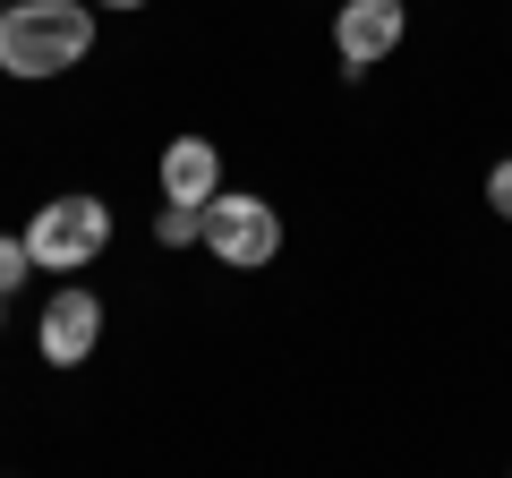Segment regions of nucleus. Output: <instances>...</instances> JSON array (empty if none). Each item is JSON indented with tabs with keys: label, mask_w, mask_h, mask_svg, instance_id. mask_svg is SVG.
Wrapping results in <instances>:
<instances>
[{
	"label": "nucleus",
	"mask_w": 512,
	"mask_h": 478,
	"mask_svg": "<svg viewBox=\"0 0 512 478\" xmlns=\"http://www.w3.org/2000/svg\"><path fill=\"white\" fill-rule=\"evenodd\" d=\"M94 9H146V0H94Z\"/></svg>",
	"instance_id": "obj_10"
},
{
	"label": "nucleus",
	"mask_w": 512,
	"mask_h": 478,
	"mask_svg": "<svg viewBox=\"0 0 512 478\" xmlns=\"http://www.w3.org/2000/svg\"><path fill=\"white\" fill-rule=\"evenodd\" d=\"M197 239L231 265V274H256V265L282 257V214L256 197V188H214V197L197 205Z\"/></svg>",
	"instance_id": "obj_3"
},
{
	"label": "nucleus",
	"mask_w": 512,
	"mask_h": 478,
	"mask_svg": "<svg viewBox=\"0 0 512 478\" xmlns=\"http://www.w3.org/2000/svg\"><path fill=\"white\" fill-rule=\"evenodd\" d=\"M94 342H103V291H86V282L52 291V308H43V325H35L43 368H86Z\"/></svg>",
	"instance_id": "obj_5"
},
{
	"label": "nucleus",
	"mask_w": 512,
	"mask_h": 478,
	"mask_svg": "<svg viewBox=\"0 0 512 478\" xmlns=\"http://www.w3.org/2000/svg\"><path fill=\"white\" fill-rule=\"evenodd\" d=\"M0 325H9V299H0Z\"/></svg>",
	"instance_id": "obj_11"
},
{
	"label": "nucleus",
	"mask_w": 512,
	"mask_h": 478,
	"mask_svg": "<svg viewBox=\"0 0 512 478\" xmlns=\"http://www.w3.org/2000/svg\"><path fill=\"white\" fill-rule=\"evenodd\" d=\"M94 52V0H9L0 9V77H69Z\"/></svg>",
	"instance_id": "obj_1"
},
{
	"label": "nucleus",
	"mask_w": 512,
	"mask_h": 478,
	"mask_svg": "<svg viewBox=\"0 0 512 478\" xmlns=\"http://www.w3.org/2000/svg\"><path fill=\"white\" fill-rule=\"evenodd\" d=\"M487 214H504V222H512V154L487 171Z\"/></svg>",
	"instance_id": "obj_9"
},
{
	"label": "nucleus",
	"mask_w": 512,
	"mask_h": 478,
	"mask_svg": "<svg viewBox=\"0 0 512 478\" xmlns=\"http://www.w3.org/2000/svg\"><path fill=\"white\" fill-rule=\"evenodd\" d=\"M154 180H163L171 205H205L222 188V146H214V137H171L163 163H154Z\"/></svg>",
	"instance_id": "obj_6"
},
{
	"label": "nucleus",
	"mask_w": 512,
	"mask_h": 478,
	"mask_svg": "<svg viewBox=\"0 0 512 478\" xmlns=\"http://www.w3.org/2000/svg\"><path fill=\"white\" fill-rule=\"evenodd\" d=\"M103 248H111V205L94 188H69V197L26 214V257H35V274H86Z\"/></svg>",
	"instance_id": "obj_2"
},
{
	"label": "nucleus",
	"mask_w": 512,
	"mask_h": 478,
	"mask_svg": "<svg viewBox=\"0 0 512 478\" xmlns=\"http://www.w3.org/2000/svg\"><path fill=\"white\" fill-rule=\"evenodd\" d=\"M410 35V9L402 0H342L333 9V60H342V77L376 69V60H393Z\"/></svg>",
	"instance_id": "obj_4"
},
{
	"label": "nucleus",
	"mask_w": 512,
	"mask_h": 478,
	"mask_svg": "<svg viewBox=\"0 0 512 478\" xmlns=\"http://www.w3.org/2000/svg\"><path fill=\"white\" fill-rule=\"evenodd\" d=\"M197 239V205H171L163 197V214H154V248H188Z\"/></svg>",
	"instance_id": "obj_8"
},
{
	"label": "nucleus",
	"mask_w": 512,
	"mask_h": 478,
	"mask_svg": "<svg viewBox=\"0 0 512 478\" xmlns=\"http://www.w3.org/2000/svg\"><path fill=\"white\" fill-rule=\"evenodd\" d=\"M35 282V257H26V231H0V299H18Z\"/></svg>",
	"instance_id": "obj_7"
}]
</instances>
